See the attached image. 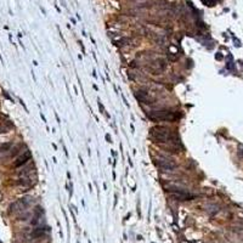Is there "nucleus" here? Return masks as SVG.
<instances>
[{
	"label": "nucleus",
	"instance_id": "nucleus-1",
	"mask_svg": "<svg viewBox=\"0 0 243 243\" xmlns=\"http://www.w3.org/2000/svg\"><path fill=\"white\" fill-rule=\"evenodd\" d=\"M150 134H151V137L155 140L156 142H161V144L169 142V144H175V145L179 144L176 135L173 134V131L167 126H162V125L153 126V128H151Z\"/></svg>",
	"mask_w": 243,
	"mask_h": 243
},
{
	"label": "nucleus",
	"instance_id": "nucleus-2",
	"mask_svg": "<svg viewBox=\"0 0 243 243\" xmlns=\"http://www.w3.org/2000/svg\"><path fill=\"white\" fill-rule=\"evenodd\" d=\"M147 117L153 120V122H171L175 120L176 116L173 112H168V111H159V112H151L150 114H147Z\"/></svg>",
	"mask_w": 243,
	"mask_h": 243
},
{
	"label": "nucleus",
	"instance_id": "nucleus-3",
	"mask_svg": "<svg viewBox=\"0 0 243 243\" xmlns=\"http://www.w3.org/2000/svg\"><path fill=\"white\" fill-rule=\"evenodd\" d=\"M168 192L170 193L171 198L175 201L185 202V201H191V199L195 198L193 195H191V193L186 192L184 190H180V188H168Z\"/></svg>",
	"mask_w": 243,
	"mask_h": 243
},
{
	"label": "nucleus",
	"instance_id": "nucleus-4",
	"mask_svg": "<svg viewBox=\"0 0 243 243\" xmlns=\"http://www.w3.org/2000/svg\"><path fill=\"white\" fill-rule=\"evenodd\" d=\"M31 158H32V153H31V151H26L24 153H22V155L17 158V161L15 162V167H16V168L22 167V165H24V164L27 163Z\"/></svg>",
	"mask_w": 243,
	"mask_h": 243
},
{
	"label": "nucleus",
	"instance_id": "nucleus-5",
	"mask_svg": "<svg viewBox=\"0 0 243 243\" xmlns=\"http://www.w3.org/2000/svg\"><path fill=\"white\" fill-rule=\"evenodd\" d=\"M157 165H158V167H161V168L168 169V170H173V169H175V167H176V165H175L173 162H170V161H162V159H159V161L157 162Z\"/></svg>",
	"mask_w": 243,
	"mask_h": 243
},
{
	"label": "nucleus",
	"instance_id": "nucleus-6",
	"mask_svg": "<svg viewBox=\"0 0 243 243\" xmlns=\"http://www.w3.org/2000/svg\"><path fill=\"white\" fill-rule=\"evenodd\" d=\"M12 147V142H6V144H3L1 146H0V155L1 153H6L7 151H10Z\"/></svg>",
	"mask_w": 243,
	"mask_h": 243
},
{
	"label": "nucleus",
	"instance_id": "nucleus-7",
	"mask_svg": "<svg viewBox=\"0 0 243 243\" xmlns=\"http://www.w3.org/2000/svg\"><path fill=\"white\" fill-rule=\"evenodd\" d=\"M44 232H45V228H43V227H38V228H35L34 231L32 232V236H33V237H39V236H42Z\"/></svg>",
	"mask_w": 243,
	"mask_h": 243
}]
</instances>
